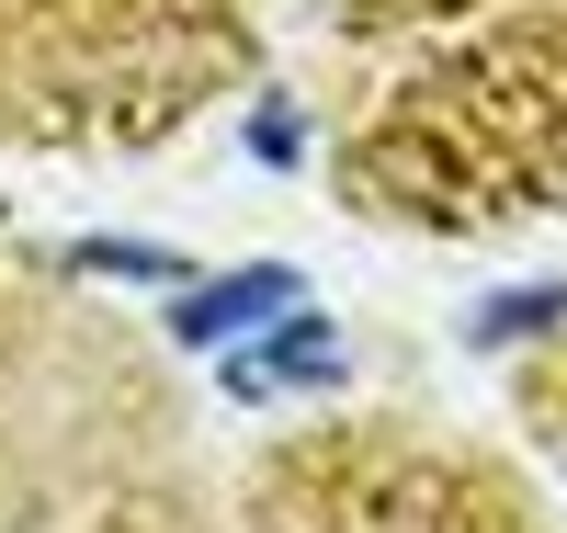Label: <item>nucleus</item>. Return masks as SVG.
<instances>
[{
  "label": "nucleus",
  "mask_w": 567,
  "mask_h": 533,
  "mask_svg": "<svg viewBox=\"0 0 567 533\" xmlns=\"http://www.w3.org/2000/svg\"><path fill=\"white\" fill-rule=\"evenodd\" d=\"M329 363H341V352H329V329L307 318V329H296V375H329ZM261 375H284V352H272V363H250L239 386H261Z\"/></svg>",
  "instance_id": "nucleus-2"
},
{
  "label": "nucleus",
  "mask_w": 567,
  "mask_h": 533,
  "mask_svg": "<svg viewBox=\"0 0 567 533\" xmlns=\"http://www.w3.org/2000/svg\"><path fill=\"white\" fill-rule=\"evenodd\" d=\"M284 296H296V273H227V284H205V296H182V341H239L250 318H272Z\"/></svg>",
  "instance_id": "nucleus-1"
}]
</instances>
